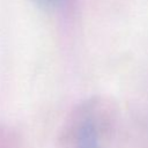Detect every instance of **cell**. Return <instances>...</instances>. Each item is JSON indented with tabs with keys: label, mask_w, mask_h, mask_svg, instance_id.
<instances>
[{
	"label": "cell",
	"mask_w": 148,
	"mask_h": 148,
	"mask_svg": "<svg viewBox=\"0 0 148 148\" xmlns=\"http://www.w3.org/2000/svg\"><path fill=\"white\" fill-rule=\"evenodd\" d=\"M60 0H35V2L43 7V8H51V7H54Z\"/></svg>",
	"instance_id": "obj_2"
},
{
	"label": "cell",
	"mask_w": 148,
	"mask_h": 148,
	"mask_svg": "<svg viewBox=\"0 0 148 148\" xmlns=\"http://www.w3.org/2000/svg\"><path fill=\"white\" fill-rule=\"evenodd\" d=\"M76 148H101L98 133L91 119L83 120L80 124L76 134Z\"/></svg>",
	"instance_id": "obj_1"
}]
</instances>
